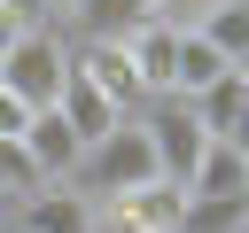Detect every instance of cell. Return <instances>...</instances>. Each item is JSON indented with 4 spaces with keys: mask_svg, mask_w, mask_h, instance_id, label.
Wrapping results in <instances>:
<instances>
[{
    "mask_svg": "<svg viewBox=\"0 0 249 233\" xmlns=\"http://www.w3.org/2000/svg\"><path fill=\"white\" fill-rule=\"evenodd\" d=\"M0 233H8V225H0Z\"/></svg>",
    "mask_w": 249,
    "mask_h": 233,
    "instance_id": "cb8c5ba5",
    "label": "cell"
},
{
    "mask_svg": "<svg viewBox=\"0 0 249 233\" xmlns=\"http://www.w3.org/2000/svg\"><path fill=\"white\" fill-rule=\"evenodd\" d=\"M179 210H187V186L171 179H140L124 194L101 202V225H132V233H179Z\"/></svg>",
    "mask_w": 249,
    "mask_h": 233,
    "instance_id": "277c9868",
    "label": "cell"
},
{
    "mask_svg": "<svg viewBox=\"0 0 249 233\" xmlns=\"http://www.w3.org/2000/svg\"><path fill=\"white\" fill-rule=\"evenodd\" d=\"M62 70H70V39H62V23H23L16 47L0 54V85H8L23 109H54Z\"/></svg>",
    "mask_w": 249,
    "mask_h": 233,
    "instance_id": "7a4b0ae2",
    "label": "cell"
},
{
    "mask_svg": "<svg viewBox=\"0 0 249 233\" xmlns=\"http://www.w3.org/2000/svg\"><path fill=\"white\" fill-rule=\"evenodd\" d=\"M195 31H202V39H210L226 62H241V54H249V0H218V8H210Z\"/></svg>",
    "mask_w": 249,
    "mask_h": 233,
    "instance_id": "5bb4252c",
    "label": "cell"
},
{
    "mask_svg": "<svg viewBox=\"0 0 249 233\" xmlns=\"http://www.w3.org/2000/svg\"><path fill=\"white\" fill-rule=\"evenodd\" d=\"M156 8L148 0H70L62 16V39H132Z\"/></svg>",
    "mask_w": 249,
    "mask_h": 233,
    "instance_id": "30bf717a",
    "label": "cell"
},
{
    "mask_svg": "<svg viewBox=\"0 0 249 233\" xmlns=\"http://www.w3.org/2000/svg\"><path fill=\"white\" fill-rule=\"evenodd\" d=\"M124 54H132V70H140L148 101H156V93H171V54H179V31H171V23H156V16H148V23L124 39Z\"/></svg>",
    "mask_w": 249,
    "mask_h": 233,
    "instance_id": "7c38bea8",
    "label": "cell"
},
{
    "mask_svg": "<svg viewBox=\"0 0 249 233\" xmlns=\"http://www.w3.org/2000/svg\"><path fill=\"white\" fill-rule=\"evenodd\" d=\"M23 116H31V109H23V101H16L8 85H0V132H23Z\"/></svg>",
    "mask_w": 249,
    "mask_h": 233,
    "instance_id": "ac0fdd59",
    "label": "cell"
},
{
    "mask_svg": "<svg viewBox=\"0 0 249 233\" xmlns=\"http://www.w3.org/2000/svg\"><path fill=\"white\" fill-rule=\"evenodd\" d=\"M8 217H16V202H8V194H0V225H8Z\"/></svg>",
    "mask_w": 249,
    "mask_h": 233,
    "instance_id": "44dd1931",
    "label": "cell"
},
{
    "mask_svg": "<svg viewBox=\"0 0 249 233\" xmlns=\"http://www.w3.org/2000/svg\"><path fill=\"white\" fill-rule=\"evenodd\" d=\"M187 194L249 202V148H233V140H210V148H202V163H195V179H187Z\"/></svg>",
    "mask_w": 249,
    "mask_h": 233,
    "instance_id": "8fae6325",
    "label": "cell"
},
{
    "mask_svg": "<svg viewBox=\"0 0 249 233\" xmlns=\"http://www.w3.org/2000/svg\"><path fill=\"white\" fill-rule=\"evenodd\" d=\"M16 31H23V23H16V16H8V8H0V54H8V47H16Z\"/></svg>",
    "mask_w": 249,
    "mask_h": 233,
    "instance_id": "ffe728a7",
    "label": "cell"
},
{
    "mask_svg": "<svg viewBox=\"0 0 249 233\" xmlns=\"http://www.w3.org/2000/svg\"><path fill=\"white\" fill-rule=\"evenodd\" d=\"M8 233H23V225H8Z\"/></svg>",
    "mask_w": 249,
    "mask_h": 233,
    "instance_id": "603a6c76",
    "label": "cell"
},
{
    "mask_svg": "<svg viewBox=\"0 0 249 233\" xmlns=\"http://www.w3.org/2000/svg\"><path fill=\"white\" fill-rule=\"evenodd\" d=\"M195 116H202V132H210V140L249 148V78H241V62H233L210 93H195Z\"/></svg>",
    "mask_w": 249,
    "mask_h": 233,
    "instance_id": "ba28073f",
    "label": "cell"
},
{
    "mask_svg": "<svg viewBox=\"0 0 249 233\" xmlns=\"http://www.w3.org/2000/svg\"><path fill=\"white\" fill-rule=\"evenodd\" d=\"M0 8H8L16 23H47V0H0Z\"/></svg>",
    "mask_w": 249,
    "mask_h": 233,
    "instance_id": "d6986e66",
    "label": "cell"
},
{
    "mask_svg": "<svg viewBox=\"0 0 249 233\" xmlns=\"http://www.w3.org/2000/svg\"><path fill=\"white\" fill-rule=\"evenodd\" d=\"M179 233H249V202H218V194H187Z\"/></svg>",
    "mask_w": 249,
    "mask_h": 233,
    "instance_id": "9a60e30c",
    "label": "cell"
},
{
    "mask_svg": "<svg viewBox=\"0 0 249 233\" xmlns=\"http://www.w3.org/2000/svg\"><path fill=\"white\" fill-rule=\"evenodd\" d=\"M226 70H233V62H226V54H218V47L202 39V31H179V54H171V93H179V101L210 93V85H218Z\"/></svg>",
    "mask_w": 249,
    "mask_h": 233,
    "instance_id": "4fadbf2b",
    "label": "cell"
},
{
    "mask_svg": "<svg viewBox=\"0 0 249 233\" xmlns=\"http://www.w3.org/2000/svg\"><path fill=\"white\" fill-rule=\"evenodd\" d=\"M39 186H47V179L31 171L23 140H16V132H0V194H8V202H23V194H39Z\"/></svg>",
    "mask_w": 249,
    "mask_h": 233,
    "instance_id": "2e32d148",
    "label": "cell"
},
{
    "mask_svg": "<svg viewBox=\"0 0 249 233\" xmlns=\"http://www.w3.org/2000/svg\"><path fill=\"white\" fill-rule=\"evenodd\" d=\"M140 179H163V171H156V148H148L140 116H124V124H109L101 140H86V155H78V171H70L62 186H78V194L101 210L109 194H124V186H140Z\"/></svg>",
    "mask_w": 249,
    "mask_h": 233,
    "instance_id": "6da1fadb",
    "label": "cell"
},
{
    "mask_svg": "<svg viewBox=\"0 0 249 233\" xmlns=\"http://www.w3.org/2000/svg\"><path fill=\"white\" fill-rule=\"evenodd\" d=\"M132 116H140V132H148V148H156V171H163L171 186H187V179H195V163H202V148H210V132H202V116H195V101L156 93V101H140Z\"/></svg>",
    "mask_w": 249,
    "mask_h": 233,
    "instance_id": "3957f363",
    "label": "cell"
},
{
    "mask_svg": "<svg viewBox=\"0 0 249 233\" xmlns=\"http://www.w3.org/2000/svg\"><path fill=\"white\" fill-rule=\"evenodd\" d=\"M70 62H78V70H86V78H93V85H101V93L124 109V116L148 101V85H140V70H132L124 39H70Z\"/></svg>",
    "mask_w": 249,
    "mask_h": 233,
    "instance_id": "5b68a950",
    "label": "cell"
},
{
    "mask_svg": "<svg viewBox=\"0 0 249 233\" xmlns=\"http://www.w3.org/2000/svg\"><path fill=\"white\" fill-rule=\"evenodd\" d=\"M8 225H23V233H101V210H93L78 186H62V179H54V186L23 194Z\"/></svg>",
    "mask_w": 249,
    "mask_h": 233,
    "instance_id": "52a82bcc",
    "label": "cell"
},
{
    "mask_svg": "<svg viewBox=\"0 0 249 233\" xmlns=\"http://www.w3.org/2000/svg\"><path fill=\"white\" fill-rule=\"evenodd\" d=\"M54 109L70 116V132H78V140H101L109 124H124V109H117V101H109V93H101V85L78 70V62L62 70V93H54Z\"/></svg>",
    "mask_w": 249,
    "mask_h": 233,
    "instance_id": "9c48e42d",
    "label": "cell"
},
{
    "mask_svg": "<svg viewBox=\"0 0 249 233\" xmlns=\"http://www.w3.org/2000/svg\"><path fill=\"white\" fill-rule=\"evenodd\" d=\"M101 233H132V225H101Z\"/></svg>",
    "mask_w": 249,
    "mask_h": 233,
    "instance_id": "7402d4cb",
    "label": "cell"
},
{
    "mask_svg": "<svg viewBox=\"0 0 249 233\" xmlns=\"http://www.w3.org/2000/svg\"><path fill=\"white\" fill-rule=\"evenodd\" d=\"M16 140H23V155H31V171H39L47 186H54V179H70V171H78V155H86V140L70 132V116H62V109H31Z\"/></svg>",
    "mask_w": 249,
    "mask_h": 233,
    "instance_id": "8992f818",
    "label": "cell"
},
{
    "mask_svg": "<svg viewBox=\"0 0 249 233\" xmlns=\"http://www.w3.org/2000/svg\"><path fill=\"white\" fill-rule=\"evenodd\" d=\"M148 8H156V23H171V31H195V23H202L218 0H148Z\"/></svg>",
    "mask_w": 249,
    "mask_h": 233,
    "instance_id": "e0dca14e",
    "label": "cell"
}]
</instances>
